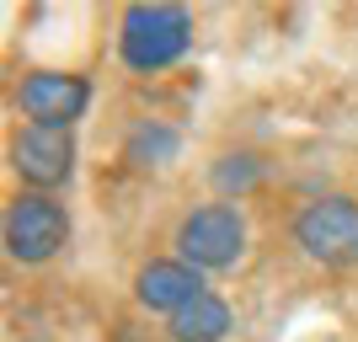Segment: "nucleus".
Wrapping results in <instances>:
<instances>
[{"label":"nucleus","mask_w":358,"mask_h":342,"mask_svg":"<svg viewBox=\"0 0 358 342\" xmlns=\"http://www.w3.org/2000/svg\"><path fill=\"white\" fill-rule=\"evenodd\" d=\"M11 171L27 182L32 193H54L75 177V134L70 129H48L27 123L11 134Z\"/></svg>","instance_id":"nucleus-5"},{"label":"nucleus","mask_w":358,"mask_h":342,"mask_svg":"<svg viewBox=\"0 0 358 342\" xmlns=\"http://www.w3.org/2000/svg\"><path fill=\"white\" fill-rule=\"evenodd\" d=\"M198 294H209L203 289V273L198 268H187L182 257H171V262H145L139 268V278H134V299L145 305V311H166V315H177L182 305H193Z\"/></svg>","instance_id":"nucleus-7"},{"label":"nucleus","mask_w":358,"mask_h":342,"mask_svg":"<svg viewBox=\"0 0 358 342\" xmlns=\"http://www.w3.org/2000/svg\"><path fill=\"white\" fill-rule=\"evenodd\" d=\"M177 129H166V123H139L134 134H129V161L134 166H166V161H177Z\"/></svg>","instance_id":"nucleus-9"},{"label":"nucleus","mask_w":358,"mask_h":342,"mask_svg":"<svg viewBox=\"0 0 358 342\" xmlns=\"http://www.w3.org/2000/svg\"><path fill=\"white\" fill-rule=\"evenodd\" d=\"M171 246H177V257L198 273L236 268L241 252H246V214H241L236 204H203V208H193V214H182Z\"/></svg>","instance_id":"nucleus-3"},{"label":"nucleus","mask_w":358,"mask_h":342,"mask_svg":"<svg viewBox=\"0 0 358 342\" xmlns=\"http://www.w3.org/2000/svg\"><path fill=\"white\" fill-rule=\"evenodd\" d=\"M193 43V16L182 6H129L118 16V59L134 75H155L177 64Z\"/></svg>","instance_id":"nucleus-1"},{"label":"nucleus","mask_w":358,"mask_h":342,"mask_svg":"<svg viewBox=\"0 0 358 342\" xmlns=\"http://www.w3.org/2000/svg\"><path fill=\"white\" fill-rule=\"evenodd\" d=\"M262 177V161H257L252 150H236V155H220L209 171V182L220 187V193H246L252 182Z\"/></svg>","instance_id":"nucleus-10"},{"label":"nucleus","mask_w":358,"mask_h":342,"mask_svg":"<svg viewBox=\"0 0 358 342\" xmlns=\"http://www.w3.org/2000/svg\"><path fill=\"white\" fill-rule=\"evenodd\" d=\"M91 102V86L80 75H59V70H38L16 86V107L27 113L32 123H48V129H70Z\"/></svg>","instance_id":"nucleus-6"},{"label":"nucleus","mask_w":358,"mask_h":342,"mask_svg":"<svg viewBox=\"0 0 358 342\" xmlns=\"http://www.w3.org/2000/svg\"><path fill=\"white\" fill-rule=\"evenodd\" d=\"M171 342H224L230 337V305L220 294H198L193 305H182L171 315Z\"/></svg>","instance_id":"nucleus-8"},{"label":"nucleus","mask_w":358,"mask_h":342,"mask_svg":"<svg viewBox=\"0 0 358 342\" xmlns=\"http://www.w3.org/2000/svg\"><path fill=\"white\" fill-rule=\"evenodd\" d=\"M294 246L331 273L358 268V204L343 193H327L315 204H305L294 214Z\"/></svg>","instance_id":"nucleus-2"},{"label":"nucleus","mask_w":358,"mask_h":342,"mask_svg":"<svg viewBox=\"0 0 358 342\" xmlns=\"http://www.w3.org/2000/svg\"><path fill=\"white\" fill-rule=\"evenodd\" d=\"M70 241V214L54 193H16L6 204V257L22 268H38L64 252Z\"/></svg>","instance_id":"nucleus-4"}]
</instances>
